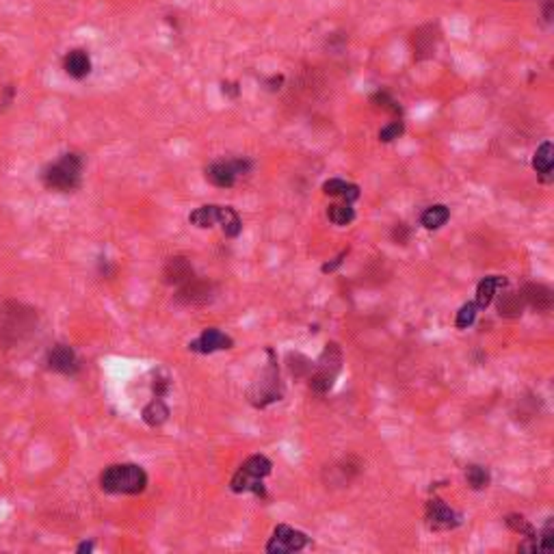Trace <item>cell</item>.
<instances>
[{
	"instance_id": "1f68e13d",
	"label": "cell",
	"mask_w": 554,
	"mask_h": 554,
	"mask_svg": "<svg viewBox=\"0 0 554 554\" xmlns=\"http://www.w3.org/2000/svg\"><path fill=\"white\" fill-rule=\"evenodd\" d=\"M221 92L223 96H229V98H239L241 89H239V82H221Z\"/></svg>"
},
{
	"instance_id": "7a4b0ae2",
	"label": "cell",
	"mask_w": 554,
	"mask_h": 554,
	"mask_svg": "<svg viewBox=\"0 0 554 554\" xmlns=\"http://www.w3.org/2000/svg\"><path fill=\"white\" fill-rule=\"evenodd\" d=\"M82 171H84V160L78 152H65L56 158L54 163H48L39 178L42 184L48 191L54 193H74L82 184Z\"/></svg>"
},
{
	"instance_id": "d590c367",
	"label": "cell",
	"mask_w": 554,
	"mask_h": 554,
	"mask_svg": "<svg viewBox=\"0 0 554 554\" xmlns=\"http://www.w3.org/2000/svg\"><path fill=\"white\" fill-rule=\"evenodd\" d=\"M94 550V543L89 541V543H80L78 548H76V552H92Z\"/></svg>"
},
{
	"instance_id": "44dd1931",
	"label": "cell",
	"mask_w": 554,
	"mask_h": 554,
	"mask_svg": "<svg viewBox=\"0 0 554 554\" xmlns=\"http://www.w3.org/2000/svg\"><path fill=\"white\" fill-rule=\"evenodd\" d=\"M217 221H219V206H215V203H210V206H199L189 215V223L199 229L213 227L217 225Z\"/></svg>"
},
{
	"instance_id": "cb8c5ba5",
	"label": "cell",
	"mask_w": 554,
	"mask_h": 554,
	"mask_svg": "<svg viewBox=\"0 0 554 554\" xmlns=\"http://www.w3.org/2000/svg\"><path fill=\"white\" fill-rule=\"evenodd\" d=\"M522 306H524L522 295L507 293V295H501L498 312H501V316H517V314H522Z\"/></svg>"
},
{
	"instance_id": "836d02e7",
	"label": "cell",
	"mask_w": 554,
	"mask_h": 554,
	"mask_svg": "<svg viewBox=\"0 0 554 554\" xmlns=\"http://www.w3.org/2000/svg\"><path fill=\"white\" fill-rule=\"evenodd\" d=\"M284 82V76H273V78H269L267 80V87L271 92H275V89H279V84Z\"/></svg>"
},
{
	"instance_id": "7c38bea8",
	"label": "cell",
	"mask_w": 554,
	"mask_h": 554,
	"mask_svg": "<svg viewBox=\"0 0 554 554\" xmlns=\"http://www.w3.org/2000/svg\"><path fill=\"white\" fill-rule=\"evenodd\" d=\"M46 364H48L50 370L61 372V374H74V372L80 368L78 358H76V353H74V348L68 346V344H54L50 351H48Z\"/></svg>"
},
{
	"instance_id": "4dcf8cb0",
	"label": "cell",
	"mask_w": 554,
	"mask_h": 554,
	"mask_svg": "<svg viewBox=\"0 0 554 554\" xmlns=\"http://www.w3.org/2000/svg\"><path fill=\"white\" fill-rule=\"evenodd\" d=\"M152 388H154V394L163 398V396L167 394V390H169V379H167V377H156Z\"/></svg>"
},
{
	"instance_id": "5bb4252c",
	"label": "cell",
	"mask_w": 554,
	"mask_h": 554,
	"mask_svg": "<svg viewBox=\"0 0 554 554\" xmlns=\"http://www.w3.org/2000/svg\"><path fill=\"white\" fill-rule=\"evenodd\" d=\"M163 275H165V282H167V284H176V286H180V284L189 282L191 277H195L191 262H189L187 258H182V256L169 258L167 265H165Z\"/></svg>"
},
{
	"instance_id": "4fadbf2b",
	"label": "cell",
	"mask_w": 554,
	"mask_h": 554,
	"mask_svg": "<svg viewBox=\"0 0 554 554\" xmlns=\"http://www.w3.org/2000/svg\"><path fill=\"white\" fill-rule=\"evenodd\" d=\"M63 70L70 78L82 80L92 74V56L82 48H74L63 56Z\"/></svg>"
},
{
	"instance_id": "6da1fadb",
	"label": "cell",
	"mask_w": 554,
	"mask_h": 554,
	"mask_svg": "<svg viewBox=\"0 0 554 554\" xmlns=\"http://www.w3.org/2000/svg\"><path fill=\"white\" fill-rule=\"evenodd\" d=\"M39 323L37 310L20 303L15 299H9L0 303V344L5 346H18L24 340H28Z\"/></svg>"
},
{
	"instance_id": "484cf974",
	"label": "cell",
	"mask_w": 554,
	"mask_h": 554,
	"mask_svg": "<svg viewBox=\"0 0 554 554\" xmlns=\"http://www.w3.org/2000/svg\"><path fill=\"white\" fill-rule=\"evenodd\" d=\"M477 312H479V306H477L474 301L461 306V310L457 312V327H459V329H468V327L474 323Z\"/></svg>"
},
{
	"instance_id": "9c48e42d",
	"label": "cell",
	"mask_w": 554,
	"mask_h": 554,
	"mask_svg": "<svg viewBox=\"0 0 554 554\" xmlns=\"http://www.w3.org/2000/svg\"><path fill=\"white\" fill-rule=\"evenodd\" d=\"M427 522L433 531H451V529L459 527L461 515L457 511H453L448 505H444L440 498H433L427 505Z\"/></svg>"
},
{
	"instance_id": "9a60e30c",
	"label": "cell",
	"mask_w": 554,
	"mask_h": 554,
	"mask_svg": "<svg viewBox=\"0 0 554 554\" xmlns=\"http://www.w3.org/2000/svg\"><path fill=\"white\" fill-rule=\"evenodd\" d=\"M169 414H171V412H169L167 403H165L160 396H156L154 401H150L148 405L143 407L141 418H143V422L148 424V427H160V424L167 422Z\"/></svg>"
},
{
	"instance_id": "8fae6325",
	"label": "cell",
	"mask_w": 554,
	"mask_h": 554,
	"mask_svg": "<svg viewBox=\"0 0 554 554\" xmlns=\"http://www.w3.org/2000/svg\"><path fill=\"white\" fill-rule=\"evenodd\" d=\"M232 346V338L225 336L223 332H219L217 327H208L199 334V338H195L193 342H189V348L193 353H201V355H208V353H215V351H223V348H229Z\"/></svg>"
},
{
	"instance_id": "5b68a950",
	"label": "cell",
	"mask_w": 554,
	"mask_h": 554,
	"mask_svg": "<svg viewBox=\"0 0 554 554\" xmlns=\"http://www.w3.org/2000/svg\"><path fill=\"white\" fill-rule=\"evenodd\" d=\"M251 171V163L247 158H232V160H217L203 169V176L213 187L229 189L234 187L241 176H247Z\"/></svg>"
},
{
	"instance_id": "e575fe53",
	"label": "cell",
	"mask_w": 554,
	"mask_h": 554,
	"mask_svg": "<svg viewBox=\"0 0 554 554\" xmlns=\"http://www.w3.org/2000/svg\"><path fill=\"white\" fill-rule=\"evenodd\" d=\"M543 18H546V22H552V0H548V3H546Z\"/></svg>"
},
{
	"instance_id": "d6a6232c",
	"label": "cell",
	"mask_w": 554,
	"mask_h": 554,
	"mask_svg": "<svg viewBox=\"0 0 554 554\" xmlns=\"http://www.w3.org/2000/svg\"><path fill=\"white\" fill-rule=\"evenodd\" d=\"M344 258H346V251H342L334 262H327V265H323V273H332V271H336V269L342 265V262H344Z\"/></svg>"
},
{
	"instance_id": "30bf717a",
	"label": "cell",
	"mask_w": 554,
	"mask_h": 554,
	"mask_svg": "<svg viewBox=\"0 0 554 554\" xmlns=\"http://www.w3.org/2000/svg\"><path fill=\"white\" fill-rule=\"evenodd\" d=\"M213 297V286L208 282H201L197 277H191L189 282L180 284L176 299L184 306H206Z\"/></svg>"
},
{
	"instance_id": "277c9868",
	"label": "cell",
	"mask_w": 554,
	"mask_h": 554,
	"mask_svg": "<svg viewBox=\"0 0 554 554\" xmlns=\"http://www.w3.org/2000/svg\"><path fill=\"white\" fill-rule=\"evenodd\" d=\"M271 461L265 455H253L249 457L241 468L237 470V474L232 477L229 487L232 491L243 493V491H253L258 496H265V487H262V479L271 474Z\"/></svg>"
},
{
	"instance_id": "8992f818",
	"label": "cell",
	"mask_w": 554,
	"mask_h": 554,
	"mask_svg": "<svg viewBox=\"0 0 554 554\" xmlns=\"http://www.w3.org/2000/svg\"><path fill=\"white\" fill-rule=\"evenodd\" d=\"M340 362H342V355H340L338 344H327L325 353L318 360L316 372L310 377V388L314 392H327L334 386V379L340 370Z\"/></svg>"
},
{
	"instance_id": "d4e9b609",
	"label": "cell",
	"mask_w": 554,
	"mask_h": 554,
	"mask_svg": "<svg viewBox=\"0 0 554 554\" xmlns=\"http://www.w3.org/2000/svg\"><path fill=\"white\" fill-rule=\"evenodd\" d=\"M465 479H468V485L472 489H485L489 485V472L483 465H470V468L465 470Z\"/></svg>"
},
{
	"instance_id": "603a6c76",
	"label": "cell",
	"mask_w": 554,
	"mask_h": 554,
	"mask_svg": "<svg viewBox=\"0 0 554 554\" xmlns=\"http://www.w3.org/2000/svg\"><path fill=\"white\" fill-rule=\"evenodd\" d=\"M327 217L334 225H348L355 219V210L351 203H334V206L327 208Z\"/></svg>"
},
{
	"instance_id": "83f0119b",
	"label": "cell",
	"mask_w": 554,
	"mask_h": 554,
	"mask_svg": "<svg viewBox=\"0 0 554 554\" xmlns=\"http://www.w3.org/2000/svg\"><path fill=\"white\" fill-rule=\"evenodd\" d=\"M403 132H405V124L401 120H394V122H390L388 126H384L382 130H379V141L390 143V141L398 139Z\"/></svg>"
},
{
	"instance_id": "d6986e66",
	"label": "cell",
	"mask_w": 554,
	"mask_h": 554,
	"mask_svg": "<svg viewBox=\"0 0 554 554\" xmlns=\"http://www.w3.org/2000/svg\"><path fill=\"white\" fill-rule=\"evenodd\" d=\"M501 286H505V277H498V275H491V277H485V279L479 282V286H477V301H474L479 306V310H483V308H487L491 303L496 290H498Z\"/></svg>"
},
{
	"instance_id": "e0dca14e",
	"label": "cell",
	"mask_w": 554,
	"mask_h": 554,
	"mask_svg": "<svg viewBox=\"0 0 554 554\" xmlns=\"http://www.w3.org/2000/svg\"><path fill=\"white\" fill-rule=\"evenodd\" d=\"M217 225H221L223 234L227 239H237L243 232V221L239 217V213L232 206H219V221Z\"/></svg>"
},
{
	"instance_id": "52a82bcc",
	"label": "cell",
	"mask_w": 554,
	"mask_h": 554,
	"mask_svg": "<svg viewBox=\"0 0 554 554\" xmlns=\"http://www.w3.org/2000/svg\"><path fill=\"white\" fill-rule=\"evenodd\" d=\"M279 379H277V370L275 366L271 364L265 372H262V377L258 379V382L253 384L251 392H249V398L256 407H267L269 403L273 401H279L282 392H279Z\"/></svg>"
},
{
	"instance_id": "3957f363",
	"label": "cell",
	"mask_w": 554,
	"mask_h": 554,
	"mask_svg": "<svg viewBox=\"0 0 554 554\" xmlns=\"http://www.w3.org/2000/svg\"><path fill=\"white\" fill-rule=\"evenodd\" d=\"M100 487L106 493L134 496L148 487V474L137 463H113L100 474Z\"/></svg>"
},
{
	"instance_id": "ba28073f",
	"label": "cell",
	"mask_w": 554,
	"mask_h": 554,
	"mask_svg": "<svg viewBox=\"0 0 554 554\" xmlns=\"http://www.w3.org/2000/svg\"><path fill=\"white\" fill-rule=\"evenodd\" d=\"M310 543L308 535L301 533V531H295L290 527H277L271 541L267 543V552L271 554H286V552H297V550H303L306 546Z\"/></svg>"
},
{
	"instance_id": "f1b7e54d",
	"label": "cell",
	"mask_w": 554,
	"mask_h": 554,
	"mask_svg": "<svg viewBox=\"0 0 554 554\" xmlns=\"http://www.w3.org/2000/svg\"><path fill=\"white\" fill-rule=\"evenodd\" d=\"M537 541V550L539 552H550L554 548V531H552V520L546 524V529L539 533V537H535Z\"/></svg>"
},
{
	"instance_id": "7402d4cb",
	"label": "cell",
	"mask_w": 554,
	"mask_h": 554,
	"mask_svg": "<svg viewBox=\"0 0 554 554\" xmlns=\"http://www.w3.org/2000/svg\"><path fill=\"white\" fill-rule=\"evenodd\" d=\"M448 219H451V210L444 206V203H435V206H429V208L422 213L420 223H422L427 229H440Z\"/></svg>"
},
{
	"instance_id": "f546056e",
	"label": "cell",
	"mask_w": 554,
	"mask_h": 554,
	"mask_svg": "<svg viewBox=\"0 0 554 554\" xmlns=\"http://www.w3.org/2000/svg\"><path fill=\"white\" fill-rule=\"evenodd\" d=\"M372 102H379V106H382V108H386V111H392V113H396V115L401 113V106H398V104H396V102H394V100L388 96V94H382V92L374 94Z\"/></svg>"
},
{
	"instance_id": "ffe728a7",
	"label": "cell",
	"mask_w": 554,
	"mask_h": 554,
	"mask_svg": "<svg viewBox=\"0 0 554 554\" xmlns=\"http://www.w3.org/2000/svg\"><path fill=\"white\" fill-rule=\"evenodd\" d=\"M323 191L327 195H336V197H342L346 203H353L358 197H360V187L358 184H351V182H344L340 178H334V180H327L323 184Z\"/></svg>"
},
{
	"instance_id": "2e32d148",
	"label": "cell",
	"mask_w": 554,
	"mask_h": 554,
	"mask_svg": "<svg viewBox=\"0 0 554 554\" xmlns=\"http://www.w3.org/2000/svg\"><path fill=\"white\" fill-rule=\"evenodd\" d=\"M533 167L543 180L550 178V173L554 169V145H552V141H543L537 148V152L533 156Z\"/></svg>"
},
{
	"instance_id": "ac0fdd59",
	"label": "cell",
	"mask_w": 554,
	"mask_h": 554,
	"mask_svg": "<svg viewBox=\"0 0 554 554\" xmlns=\"http://www.w3.org/2000/svg\"><path fill=\"white\" fill-rule=\"evenodd\" d=\"M522 299L531 303L537 310H550L552 308V290L546 286H537V284H529L524 288Z\"/></svg>"
},
{
	"instance_id": "4316f807",
	"label": "cell",
	"mask_w": 554,
	"mask_h": 554,
	"mask_svg": "<svg viewBox=\"0 0 554 554\" xmlns=\"http://www.w3.org/2000/svg\"><path fill=\"white\" fill-rule=\"evenodd\" d=\"M507 524H509V529H511V531L524 535L527 539H535V537H537V535H535V529H533L531 524H529L527 520H524L522 515H509V517H507Z\"/></svg>"
}]
</instances>
